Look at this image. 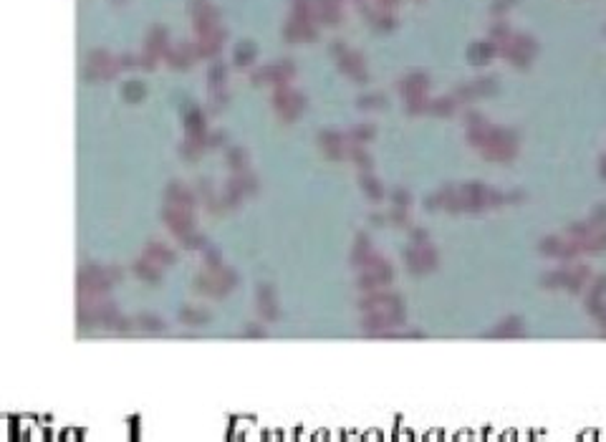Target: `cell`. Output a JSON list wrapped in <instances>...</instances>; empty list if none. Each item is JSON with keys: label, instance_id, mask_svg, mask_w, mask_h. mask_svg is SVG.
Segmentation results:
<instances>
[{"label": "cell", "instance_id": "6da1fadb", "mask_svg": "<svg viewBox=\"0 0 606 442\" xmlns=\"http://www.w3.org/2000/svg\"><path fill=\"white\" fill-rule=\"evenodd\" d=\"M273 106H275V111H278V116L283 119V122L291 124L293 119L306 109V99H303L301 94L286 89V86H278V91H275V96H273Z\"/></svg>", "mask_w": 606, "mask_h": 442}, {"label": "cell", "instance_id": "7a4b0ae2", "mask_svg": "<svg viewBox=\"0 0 606 442\" xmlns=\"http://www.w3.org/2000/svg\"><path fill=\"white\" fill-rule=\"evenodd\" d=\"M404 260H407V268L412 273H427V270H434L437 263H439V255L432 245H424V248H407L404 250Z\"/></svg>", "mask_w": 606, "mask_h": 442}, {"label": "cell", "instance_id": "3957f363", "mask_svg": "<svg viewBox=\"0 0 606 442\" xmlns=\"http://www.w3.org/2000/svg\"><path fill=\"white\" fill-rule=\"evenodd\" d=\"M394 306H402V296L397 293H384L382 288L379 291H369L359 301V308L367 311V313H377V311H387V308H394Z\"/></svg>", "mask_w": 606, "mask_h": 442}, {"label": "cell", "instance_id": "277c9868", "mask_svg": "<svg viewBox=\"0 0 606 442\" xmlns=\"http://www.w3.org/2000/svg\"><path fill=\"white\" fill-rule=\"evenodd\" d=\"M162 218L167 220L170 230H172L175 235H180V237L190 235L192 227H195V222H192V213H190V210H182V208H172V205H167L165 210H162Z\"/></svg>", "mask_w": 606, "mask_h": 442}, {"label": "cell", "instance_id": "5b68a950", "mask_svg": "<svg viewBox=\"0 0 606 442\" xmlns=\"http://www.w3.org/2000/svg\"><path fill=\"white\" fill-rule=\"evenodd\" d=\"M318 144H321L323 152H326V157H331V159H341L344 152H346V142H344L341 132H321L318 134Z\"/></svg>", "mask_w": 606, "mask_h": 442}, {"label": "cell", "instance_id": "8992f818", "mask_svg": "<svg viewBox=\"0 0 606 442\" xmlns=\"http://www.w3.org/2000/svg\"><path fill=\"white\" fill-rule=\"evenodd\" d=\"M165 197H167V205H172V208H182V210H190V213L195 208V195L187 187H182L180 182H172L167 187V195Z\"/></svg>", "mask_w": 606, "mask_h": 442}, {"label": "cell", "instance_id": "52a82bcc", "mask_svg": "<svg viewBox=\"0 0 606 442\" xmlns=\"http://www.w3.org/2000/svg\"><path fill=\"white\" fill-rule=\"evenodd\" d=\"M258 311L263 313L265 321H275L278 318V308H275V298H273V288L268 283L258 286Z\"/></svg>", "mask_w": 606, "mask_h": 442}, {"label": "cell", "instance_id": "ba28073f", "mask_svg": "<svg viewBox=\"0 0 606 442\" xmlns=\"http://www.w3.org/2000/svg\"><path fill=\"white\" fill-rule=\"evenodd\" d=\"M399 91L407 96V99L424 96V91H427V76H424V73H412V76H407V78H404V81L399 84Z\"/></svg>", "mask_w": 606, "mask_h": 442}, {"label": "cell", "instance_id": "9c48e42d", "mask_svg": "<svg viewBox=\"0 0 606 442\" xmlns=\"http://www.w3.org/2000/svg\"><path fill=\"white\" fill-rule=\"evenodd\" d=\"M525 334V329H523V318L520 316H508V318H503L500 324L488 334V336H523Z\"/></svg>", "mask_w": 606, "mask_h": 442}, {"label": "cell", "instance_id": "30bf717a", "mask_svg": "<svg viewBox=\"0 0 606 442\" xmlns=\"http://www.w3.org/2000/svg\"><path fill=\"white\" fill-rule=\"evenodd\" d=\"M372 255H374V250H372V245H369V237L361 232V235L356 237V245H354V253H351V263H354L356 268H364V265L372 260Z\"/></svg>", "mask_w": 606, "mask_h": 442}, {"label": "cell", "instance_id": "8fae6325", "mask_svg": "<svg viewBox=\"0 0 606 442\" xmlns=\"http://www.w3.org/2000/svg\"><path fill=\"white\" fill-rule=\"evenodd\" d=\"M147 258L154 260L157 265H172V263H175V250H170L167 245L157 243V240H149V245H147Z\"/></svg>", "mask_w": 606, "mask_h": 442}, {"label": "cell", "instance_id": "7c38bea8", "mask_svg": "<svg viewBox=\"0 0 606 442\" xmlns=\"http://www.w3.org/2000/svg\"><path fill=\"white\" fill-rule=\"evenodd\" d=\"M185 129L187 137H207L205 134V116H202L200 109H190L185 116Z\"/></svg>", "mask_w": 606, "mask_h": 442}, {"label": "cell", "instance_id": "4fadbf2b", "mask_svg": "<svg viewBox=\"0 0 606 442\" xmlns=\"http://www.w3.org/2000/svg\"><path fill=\"white\" fill-rule=\"evenodd\" d=\"M134 324H137V329L149 331V334H159V331H165V329H167L165 321H162L159 316H154V313H139V316L134 318Z\"/></svg>", "mask_w": 606, "mask_h": 442}, {"label": "cell", "instance_id": "5bb4252c", "mask_svg": "<svg viewBox=\"0 0 606 442\" xmlns=\"http://www.w3.org/2000/svg\"><path fill=\"white\" fill-rule=\"evenodd\" d=\"M134 273L144 280H149V283H159V265L149 258H139L134 263Z\"/></svg>", "mask_w": 606, "mask_h": 442}, {"label": "cell", "instance_id": "9a60e30c", "mask_svg": "<svg viewBox=\"0 0 606 442\" xmlns=\"http://www.w3.org/2000/svg\"><path fill=\"white\" fill-rule=\"evenodd\" d=\"M581 248H584V253H589V255H599V253H604V250H606V227H604V230H596L591 237L581 240Z\"/></svg>", "mask_w": 606, "mask_h": 442}, {"label": "cell", "instance_id": "2e32d148", "mask_svg": "<svg viewBox=\"0 0 606 442\" xmlns=\"http://www.w3.org/2000/svg\"><path fill=\"white\" fill-rule=\"evenodd\" d=\"M180 321L187 326H207L210 324V313L200 311V308H182L180 311Z\"/></svg>", "mask_w": 606, "mask_h": 442}, {"label": "cell", "instance_id": "e0dca14e", "mask_svg": "<svg viewBox=\"0 0 606 442\" xmlns=\"http://www.w3.org/2000/svg\"><path fill=\"white\" fill-rule=\"evenodd\" d=\"M227 165H230L235 172L248 170V152L242 149V147H232V149H227Z\"/></svg>", "mask_w": 606, "mask_h": 442}, {"label": "cell", "instance_id": "ac0fdd59", "mask_svg": "<svg viewBox=\"0 0 606 442\" xmlns=\"http://www.w3.org/2000/svg\"><path fill=\"white\" fill-rule=\"evenodd\" d=\"M566 275H569V268H558V270H553V273H546V275H541V286L543 288H561V286H566Z\"/></svg>", "mask_w": 606, "mask_h": 442}, {"label": "cell", "instance_id": "d6986e66", "mask_svg": "<svg viewBox=\"0 0 606 442\" xmlns=\"http://www.w3.org/2000/svg\"><path fill=\"white\" fill-rule=\"evenodd\" d=\"M144 94H147V89H144V84L142 81H129V84H124V89H121V96H124L129 104H137V101H142L144 99Z\"/></svg>", "mask_w": 606, "mask_h": 442}, {"label": "cell", "instance_id": "ffe728a7", "mask_svg": "<svg viewBox=\"0 0 606 442\" xmlns=\"http://www.w3.org/2000/svg\"><path fill=\"white\" fill-rule=\"evenodd\" d=\"M455 106H457V99H434V101H429V114H434V116H452Z\"/></svg>", "mask_w": 606, "mask_h": 442}, {"label": "cell", "instance_id": "44dd1931", "mask_svg": "<svg viewBox=\"0 0 606 442\" xmlns=\"http://www.w3.org/2000/svg\"><path fill=\"white\" fill-rule=\"evenodd\" d=\"M361 190L367 192V195H369V197L374 200V203H379V200L384 197V187H382V185H379V182H377L374 177L364 175V172H361Z\"/></svg>", "mask_w": 606, "mask_h": 442}, {"label": "cell", "instance_id": "7402d4cb", "mask_svg": "<svg viewBox=\"0 0 606 442\" xmlns=\"http://www.w3.org/2000/svg\"><path fill=\"white\" fill-rule=\"evenodd\" d=\"M374 134H377V129L372 127V124H359V127H354L351 129V142L354 144H364V142H372L374 139Z\"/></svg>", "mask_w": 606, "mask_h": 442}, {"label": "cell", "instance_id": "603a6c76", "mask_svg": "<svg viewBox=\"0 0 606 442\" xmlns=\"http://www.w3.org/2000/svg\"><path fill=\"white\" fill-rule=\"evenodd\" d=\"M561 245H563V240H561V237L548 235V237H543L541 243H538V250H541L543 255H558V253H561Z\"/></svg>", "mask_w": 606, "mask_h": 442}, {"label": "cell", "instance_id": "cb8c5ba5", "mask_svg": "<svg viewBox=\"0 0 606 442\" xmlns=\"http://www.w3.org/2000/svg\"><path fill=\"white\" fill-rule=\"evenodd\" d=\"M349 154L354 157V162L359 165V170H367V172L372 170V157L361 149V144H354V147L349 149Z\"/></svg>", "mask_w": 606, "mask_h": 442}, {"label": "cell", "instance_id": "d4e9b609", "mask_svg": "<svg viewBox=\"0 0 606 442\" xmlns=\"http://www.w3.org/2000/svg\"><path fill=\"white\" fill-rule=\"evenodd\" d=\"M384 106H387V101L379 94H369V96L359 99V109H384Z\"/></svg>", "mask_w": 606, "mask_h": 442}, {"label": "cell", "instance_id": "484cf974", "mask_svg": "<svg viewBox=\"0 0 606 442\" xmlns=\"http://www.w3.org/2000/svg\"><path fill=\"white\" fill-rule=\"evenodd\" d=\"M392 203H394V208H409V205H412V195H409L407 190L397 187V190L392 192Z\"/></svg>", "mask_w": 606, "mask_h": 442}, {"label": "cell", "instance_id": "4316f807", "mask_svg": "<svg viewBox=\"0 0 606 442\" xmlns=\"http://www.w3.org/2000/svg\"><path fill=\"white\" fill-rule=\"evenodd\" d=\"M407 111H409V114H422V111H429V101H427V96H414V99H407Z\"/></svg>", "mask_w": 606, "mask_h": 442}, {"label": "cell", "instance_id": "83f0119b", "mask_svg": "<svg viewBox=\"0 0 606 442\" xmlns=\"http://www.w3.org/2000/svg\"><path fill=\"white\" fill-rule=\"evenodd\" d=\"M586 293H594V296H606V275H596V278H591V283H589Z\"/></svg>", "mask_w": 606, "mask_h": 442}, {"label": "cell", "instance_id": "f1b7e54d", "mask_svg": "<svg viewBox=\"0 0 606 442\" xmlns=\"http://www.w3.org/2000/svg\"><path fill=\"white\" fill-rule=\"evenodd\" d=\"M475 91H477V94H495V91H498L495 78H477Z\"/></svg>", "mask_w": 606, "mask_h": 442}, {"label": "cell", "instance_id": "f546056e", "mask_svg": "<svg viewBox=\"0 0 606 442\" xmlns=\"http://www.w3.org/2000/svg\"><path fill=\"white\" fill-rule=\"evenodd\" d=\"M412 245H417V248L429 245V232H427L424 227H414V230H412Z\"/></svg>", "mask_w": 606, "mask_h": 442}, {"label": "cell", "instance_id": "4dcf8cb0", "mask_svg": "<svg viewBox=\"0 0 606 442\" xmlns=\"http://www.w3.org/2000/svg\"><path fill=\"white\" fill-rule=\"evenodd\" d=\"M465 122H467V129H477V127H485V124H488V119H485L480 111H467Z\"/></svg>", "mask_w": 606, "mask_h": 442}, {"label": "cell", "instance_id": "1f68e13d", "mask_svg": "<svg viewBox=\"0 0 606 442\" xmlns=\"http://www.w3.org/2000/svg\"><path fill=\"white\" fill-rule=\"evenodd\" d=\"M591 222H594L599 230L606 227V205H596V208H594V213H591Z\"/></svg>", "mask_w": 606, "mask_h": 442}, {"label": "cell", "instance_id": "d6a6232c", "mask_svg": "<svg viewBox=\"0 0 606 442\" xmlns=\"http://www.w3.org/2000/svg\"><path fill=\"white\" fill-rule=\"evenodd\" d=\"M225 84V68L222 66H215L212 71H210V86L212 89H220Z\"/></svg>", "mask_w": 606, "mask_h": 442}, {"label": "cell", "instance_id": "836d02e7", "mask_svg": "<svg viewBox=\"0 0 606 442\" xmlns=\"http://www.w3.org/2000/svg\"><path fill=\"white\" fill-rule=\"evenodd\" d=\"M404 210H407V208H394L387 218L394 220V225H402L404 227V225H409V218H407V213H404Z\"/></svg>", "mask_w": 606, "mask_h": 442}, {"label": "cell", "instance_id": "e575fe53", "mask_svg": "<svg viewBox=\"0 0 606 442\" xmlns=\"http://www.w3.org/2000/svg\"><path fill=\"white\" fill-rule=\"evenodd\" d=\"M205 263H207V270H220V268H222V258H220V253H215V250H207Z\"/></svg>", "mask_w": 606, "mask_h": 442}, {"label": "cell", "instance_id": "d590c367", "mask_svg": "<svg viewBox=\"0 0 606 442\" xmlns=\"http://www.w3.org/2000/svg\"><path fill=\"white\" fill-rule=\"evenodd\" d=\"M182 243H185L187 248H205V237H202V235H195V232H190V235H185V237H182Z\"/></svg>", "mask_w": 606, "mask_h": 442}, {"label": "cell", "instance_id": "8d00e7d4", "mask_svg": "<svg viewBox=\"0 0 606 442\" xmlns=\"http://www.w3.org/2000/svg\"><path fill=\"white\" fill-rule=\"evenodd\" d=\"M475 96H477V91H475V89H465V86H462V89H457V91H455L457 104H460V101H470V99H475Z\"/></svg>", "mask_w": 606, "mask_h": 442}, {"label": "cell", "instance_id": "74e56055", "mask_svg": "<svg viewBox=\"0 0 606 442\" xmlns=\"http://www.w3.org/2000/svg\"><path fill=\"white\" fill-rule=\"evenodd\" d=\"M250 56H253V51H242V48H240V51H237V56H235V58H237V66H245V63H250Z\"/></svg>", "mask_w": 606, "mask_h": 442}, {"label": "cell", "instance_id": "f35d334b", "mask_svg": "<svg viewBox=\"0 0 606 442\" xmlns=\"http://www.w3.org/2000/svg\"><path fill=\"white\" fill-rule=\"evenodd\" d=\"M207 144H210V147H220V144H225V134H220V132H217V134H210V137H207Z\"/></svg>", "mask_w": 606, "mask_h": 442}, {"label": "cell", "instance_id": "ab89813d", "mask_svg": "<svg viewBox=\"0 0 606 442\" xmlns=\"http://www.w3.org/2000/svg\"><path fill=\"white\" fill-rule=\"evenodd\" d=\"M242 336H265V331H263V329H258V326H250V329H245V331H242Z\"/></svg>", "mask_w": 606, "mask_h": 442}, {"label": "cell", "instance_id": "60d3db41", "mask_svg": "<svg viewBox=\"0 0 606 442\" xmlns=\"http://www.w3.org/2000/svg\"><path fill=\"white\" fill-rule=\"evenodd\" d=\"M599 175H601V180H606V154L601 157V167H599Z\"/></svg>", "mask_w": 606, "mask_h": 442}]
</instances>
